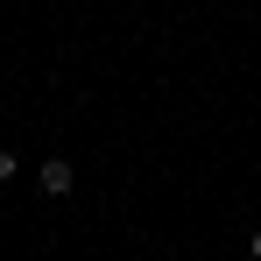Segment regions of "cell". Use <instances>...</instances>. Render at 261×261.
<instances>
[{"label":"cell","mask_w":261,"mask_h":261,"mask_svg":"<svg viewBox=\"0 0 261 261\" xmlns=\"http://www.w3.org/2000/svg\"><path fill=\"white\" fill-rule=\"evenodd\" d=\"M36 176H43V191H49V198H71V184H78V170H71L64 155H49V163H43Z\"/></svg>","instance_id":"1"},{"label":"cell","mask_w":261,"mask_h":261,"mask_svg":"<svg viewBox=\"0 0 261 261\" xmlns=\"http://www.w3.org/2000/svg\"><path fill=\"white\" fill-rule=\"evenodd\" d=\"M14 170H21V163H14V155H7V148H0V184H7V176H14Z\"/></svg>","instance_id":"2"},{"label":"cell","mask_w":261,"mask_h":261,"mask_svg":"<svg viewBox=\"0 0 261 261\" xmlns=\"http://www.w3.org/2000/svg\"><path fill=\"white\" fill-rule=\"evenodd\" d=\"M247 254H254V261H261V233H254V240H247Z\"/></svg>","instance_id":"3"}]
</instances>
